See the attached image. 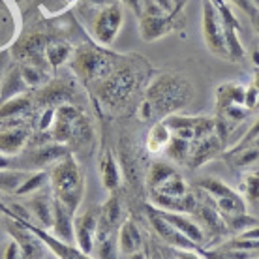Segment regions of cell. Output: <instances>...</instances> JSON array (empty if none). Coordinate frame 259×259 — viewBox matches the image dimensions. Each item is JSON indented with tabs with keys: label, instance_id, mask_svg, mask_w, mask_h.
<instances>
[{
	"label": "cell",
	"instance_id": "obj_1",
	"mask_svg": "<svg viewBox=\"0 0 259 259\" xmlns=\"http://www.w3.org/2000/svg\"><path fill=\"white\" fill-rule=\"evenodd\" d=\"M194 98V87L181 73H162L147 87L139 105L141 120H160L186 107Z\"/></svg>",
	"mask_w": 259,
	"mask_h": 259
},
{
	"label": "cell",
	"instance_id": "obj_2",
	"mask_svg": "<svg viewBox=\"0 0 259 259\" xmlns=\"http://www.w3.org/2000/svg\"><path fill=\"white\" fill-rule=\"evenodd\" d=\"M49 171V188L53 197L62 203L70 212L77 214L84 195V175L73 152L64 154L53 163Z\"/></svg>",
	"mask_w": 259,
	"mask_h": 259
},
{
	"label": "cell",
	"instance_id": "obj_3",
	"mask_svg": "<svg viewBox=\"0 0 259 259\" xmlns=\"http://www.w3.org/2000/svg\"><path fill=\"white\" fill-rule=\"evenodd\" d=\"M51 139L60 145H66L73 154L77 150L87 152L94 143V128L77 105L62 104L57 107L55 113Z\"/></svg>",
	"mask_w": 259,
	"mask_h": 259
},
{
	"label": "cell",
	"instance_id": "obj_4",
	"mask_svg": "<svg viewBox=\"0 0 259 259\" xmlns=\"http://www.w3.org/2000/svg\"><path fill=\"white\" fill-rule=\"evenodd\" d=\"M137 73L128 64L115 66L107 77L98 83L100 102L113 111H120L130 104L137 89Z\"/></svg>",
	"mask_w": 259,
	"mask_h": 259
},
{
	"label": "cell",
	"instance_id": "obj_5",
	"mask_svg": "<svg viewBox=\"0 0 259 259\" xmlns=\"http://www.w3.org/2000/svg\"><path fill=\"white\" fill-rule=\"evenodd\" d=\"M70 60L75 75L84 83H100L115 68V62L109 59V55H105L100 46L92 44H81L71 53Z\"/></svg>",
	"mask_w": 259,
	"mask_h": 259
},
{
	"label": "cell",
	"instance_id": "obj_6",
	"mask_svg": "<svg viewBox=\"0 0 259 259\" xmlns=\"http://www.w3.org/2000/svg\"><path fill=\"white\" fill-rule=\"evenodd\" d=\"M197 190H201L207 195L208 199L214 203V207L218 208V212L222 214V218H231L235 214L248 212V203L244 197L233 190L231 186H227L226 182L214 177H203L197 181Z\"/></svg>",
	"mask_w": 259,
	"mask_h": 259
},
{
	"label": "cell",
	"instance_id": "obj_7",
	"mask_svg": "<svg viewBox=\"0 0 259 259\" xmlns=\"http://www.w3.org/2000/svg\"><path fill=\"white\" fill-rule=\"evenodd\" d=\"M32 117L0 118V154L17 156L26 149L32 137Z\"/></svg>",
	"mask_w": 259,
	"mask_h": 259
},
{
	"label": "cell",
	"instance_id": "obj_8",
	"mask_svg": "<svg viewBox=\"0 0 259 259\" xmlns=\"http://www.w3.org/2000/svg\"><path fill=\"white\" fill-rule=\"evenodd\" d=\"M124 25V8L118 2H113L109 6L100 8L96 17L92 19L91 34L94 41L100 47H111L115 44L117 36L120 34V28Z\"/></svg>",
	"mask_w": 259,
	"mask_h": 259
},
{
	"label": "cell",
	"instance_id": "obj_9",
	"mask_svg": "<svg viewBox=\"0 0 259 259\" xmlns=\"http://www.w3.org/2000/svg\"><path fill=\"white\" fill-rule=\"evenodd\" d=\"M201 30L205 46L214 57L222 60H229V53L226 47V36H224V26L218 10L210 4L208 0H203V19H201Z\"/></svg>",
	"mask_w": 259,
	"mask_h": 259
},
{
	"label": "cell",
	"instance_id": "obj_10",
	"mask_svg": "<svg viewBox=\"0 0 259 259\" xmlns=\"http://www.w3.org/2000/svg\"><path fill=\"white\" fill-rule=\"evenodd\" d=\"M6 229L10 237L17 242L23 259H46L49 250L44 244V240L26 226L25 220H19V218L12 216V220L6 222Z\"/></svg>",
	"mask_w": 259,
	"mask_h": 259
},
{
	"label": "cell",
	"instance_id": "obj_11",
	"mask_svg": "<svg viewBox=\"0 0 259 259\" xmlns=\"http://www.w3.org/2000/svg\"><path fill=\"white\" fill-rule=\"evenodd\" d=\"M23 152H25L23 165H26V169L38 171V169L51 167L57 160H60L62 156L71 152V150L66 145H60L57 141H47L39 143V145H26V149Z\"/></svg>",
	"mask_w": 259,
	"mask_h": 259
},
{
	"label": "cell",
	"instance_id": "obj_12",
	"mask_svg": "<svg viewBox=\"0 0 259 259\" xmlns=\"http://www.w3.org/2000/svg\"><path fill=\"white\" fill-rule=\"evenodd\" d=\"M73 84L64 79H49L46 84L36 89V94H32L34 107L46 109V107H59L62 104H71L73 100Z\"/></svg>",
	"mask_w": 259,
	"mask_h": 259
},
{
	"label": "cell",
	"instance_id": "obj_13",
	"mask_svg": "<svg viewBox=\"0 0 259 259\" xmlns=\"http://www.w3.org/2000/svg\"><path fill=\"white\" fill-rule=\"evenodd\" d=\"M98 218H100V207H89L84 212L75 214L73 218V237H75V246L81 252L92 255L94 252V242L98 233Z\"/></svg>",
	"mask_w": 259,
	"mask_h": 259
},
{
	"label": "cell",
	"instance_id": "obj_14",
	"mask_svg": "<svg viewBox=\"0 0 259 259\" xmlns=\"http://www.w3.org/2000/svg\"><path fill=\"white\" fill-rule=\"evenodd\" d=\"M145 208H147V218H149V224L152 226L154 233L158 235L169 248H182V250H197V252H205L203 248L194 244L186 235H182L177 227H173L169 222L163 220L162 216L154 210L152 205H147Z\"/></svg>",
	"mask_w": 259,
	"mask_h": 259
},
{
	"label": "cell",
	"instance_id": "obj_15",
	"mask_svg": "<svg viewBox=\"0 0 259 259\" xmlns=\"http://www.w3.org/2000/svg\"><path fill=\"white\" fill-rule=\"evenodd\" d=\"M182 25L181 15H154V13H141L139 15V34L145 41H156V39L167 36L171 30H177Z\"/></svg>",
	"mask_w": 259,
	"mask_h": 259
},
{
	"label": "cell",
	"instance_id": "obj_16",
	"mask_svg": "<svg viewBox=\"0 0 259 259\" xmlns=\"http://www.w3.org/2000/svg\"><path fill=\"white\" fill-rule=\"evenodd\" d=\"M224 149L226 147H224V143H222V139L218 137L216 132L208 134V136L197 137V139H194V141L190 143V156L186 165L190 169L201 167L203 163L214 160L216 156H222Z\"/></svg>",
	"mask_w": 259,
	"mask_h": 259
},
{
	"label": "cell",
	"instance_id": "obj_17",
	"mask_svg": "<svg viewBox=\"0 0 259 259\" xmlns=\"http://www.w3.org/2000/svg\"><path fill=\"white\" fill-rule=\"evenodd\" d=\"M154 210L162 216L163 220L169 222L173 227H177L182 235H186L194 244H197L199 248L205 250V246H207V235H205L203 227L195 222V218L192 214L171 212V210H163V208H156V207H154Z\"/></svg>",
	"mask_w": 259,
	"mask_h": 259
},
{
	"label": "cell",
	"instance_id": "obj_18",
	"mask_svg": "<svg viewBox=\"0 0 259 259\" xmlns=\"http://www.w3.org/2000/svg\"><path fill=\"white\" fill-rule=\"evenodd\" d=\"M25 224L32 229L34 233L38 235L39 239L44 240V244L47 246V250H49V252H51L57 259H94L92 255H89V253L81 252L75 244H68V242L59 240L55 235L49 233V231L44 229V227L34 226L32 222H28V220H25Z\"/></svg>",
	"mask_w": 259,
	"mask_h": 259
},
{
	"label": "cell",
	"instance_id": "obj_19",
	"mask_svg": "<svg viewBox=\"0 0 259 259\" xmlns=\"http://www.w3.org/2000/svg\"><path fill=\"white\" fill-rule=\"evenodd\" d=\"M26 208H28V212L36 218L39 227H44L47 231L51 229L53 212H55V197H53V194H51L49 184H47L46 188L39 190V192L32 194V197L26 203Z\"/></svg>",
	"mask_w": 259,
	"mask_h": 259
},
{
	"label": "cell",
	"instance_id": "obj_20",
	"mask_svg": "<svg viewBox=\"0 0 259 259\" xmlns=\"http://www.w3.org/2000/svg\"><path fill=\"white\" fill-rule=\"evenodd\" d=\"M118 150H120L118 163H120L122 177H126V181H128L134 188L145 186V181H141V167H139V156H137V152H136V147H134L128 139L122 137L120 143H118Z\"/></svg>",
	"mask_w": 259,
	"mask_h": 259
},
{
	"label": "cell",
	"instance_id": "obj_21",
	"mask_svg": "<svg viewBox=\"0 0 259 259\" xmlns=\"http://www.w3.org/2000/svg\"><path fill=\"white\" fill-rule=\"evenodd\" d=\"M145 248V237H143L141 229L136 224L134 218L126 216V220L122 222V226L118 229V252H120V259H126L132 253L139 252Z\"/></svg>",
	"mask_w": 259,
	"mask_h": 259
},
{
	"label": "cell",
	"instance_id": "obj_22",
	"mask_svg": "<svg viewBox=\"0 0 259 259\" xmlns=\"http://www.w3.org/2000/svg\"><path fill=\"white\" fill-rule=\"evenodd\" d=\"M100 179L104 188L109 194L118 192L120 184H122V171H120V163H118L117 156L113 154L109 149H105L100 156Z\"/></svg>",
	"mask_w": 259,
	"mask_h": 259
},
{
	"label": "cell",
	"instance_id": "obj_23",
	"mask_svg": "<svg viewBox=\"0 0 259 259\" xmlns=\"http://www.w3.org/2000/svg\"><path fill=\"white\" fill-rule=\"evenodd\" d=\"M73 218H75V214L70 212L62 203H59V201L55 199L51 233L59 240H62V242L75 244V237H73Z\"/></svg>",
	"mask_w": 259,
	"mask_h": 259
},
{
	"label": "cell",
	"instance_id": "obj_24",
	"mask_svg": "<svg viewBox=\"0 0 259 259\" xmlns=\"http://www.w3.org/2000/svg\"><path fill=\"white\" fill-rule=\"evenodd\" d=\"M235 105H244V87L239 83H222L216 89V109L224 111Z\"/></svg>",
	"mask_w": 259,
	"mask_h": 259
},
{
	"label": "cell",
	"instance_id": "obj_25",
	"mask_svg": "<svg viewBox=\"0 0 259 259\" xmlns=\"http://www.w3.org/2000/svg\"><path fill=\"white\" fill-rule=\"evenodd\" d=\"M30 91L28 84L25 83V79L21 75L19 68H12L10 71L4 73V79H2V84H0V104L8 102L10 98H15L19 94H26Z\"/></svg>",
	"mask_w": 259,
	"mask_h": 259
},
{
	"label": "cell",
	"instance_id": "obj_26",
	"mask_svg": "<svg viewBox=\"0 0 259 259\" xmlns=\"http://www.w3.org/2000/svg\"><path fill=\"white\" fill-rule=\"evenodd\" d=\"M169 139H171V130L167 128V124L163 120H158L147 134L145 149L149 150L150 154H162L167 147Z\"/></svg>",
	"mask_w": 259,
	"mask_h": 259
},
{
	"label": "cell",
	"instance_id": "obj_27",
	"mask_svg": "<svg viewBox=\"0 0 259 259\" xmlns=\"http://www.w3.org/2000/svg\"><path fill=\"white\" fill-rule=\"evenodd\" d=\"M179 171V169L173 165V163L167 162H152L147 169V175H145V186H147V192L150 190H156L160 184L167 181L169 177H173Z\"/></svg>",
	"mask_w": 259,
	"mask_h": 259
},
{
	"label": "cell",
	"instance_id": "obj_28",
	"mask_svg": "<svg viewBox=\"0 0 259 259\" xmlns=\"http://www.w3.org/2000/svg\"><path fill=\"white\" fill-rule=\"evenodd\" d=\"M71 46L68 41H59V39H51L46 47V62L49 68H60L71 59Z\"/></svg>",
	"mask_w": 259,
	"mask_h": 259
},
{
	"label": "cell",
	"instance_id": "obj_29",
	"mask_svg": "<svg viewBox=\"0 0 259 259\" xmlns=\"http://www.w3.org/2000/svg\"><path fill=\"white\" fill-rule=\"evenodd\" d=\"M47 184H49V171L47 169H38V171H30L26 179L21 182V186L15 192L13 195H32L36 192H39L41 188H46Z\"/></svg>",
	"mask_w": 259,
	"mask_h": 259
},
{
	"label": "cell",
	"instance_id": "obj_30",
	"mask_svg": "<svg viewBox=\"0 0 259 259\" xmlns=\"http://www.w3.org/2000/svg\"><path fill=\"white\" fill-rule=\"evenodd\" d=\"M239 194L248 205H259V169H246L240 179Z\"/></svg>",
	"mask_w": 259,
	"mask_h": 259
},
{
	"label": "cell",
	"instance_id": "obj_31",
	"mask_svg": "<svg viewBox=\"0 0 259 259\" xmlns=\"http://www.w3.org/2000/svg\"><path fill=\"white\" fill-rule=\"evenodd\" d=\"M190 186L186 184L184 177L177 171L173 177H169L167 181L160 184L156 190H150L149 195H167V197H179V195H186L190 192Z\"/></svg>",
	"mask_w": 259,
	"mask_h": 259
},
{
	"label": "cell",
	"instance_id": "obj_32",
	"mask_svg": "<svg viewBox=\"0 0 259 259\" xmlns=\"http://www.w3.org/2000/svg\"><path fill=\"white\" fill-rule=\"evenodd\" d=\"M163 154L167 156L173 163H182L184 165V163L188 162V156H190V141H184L181 137L171 136L167 147L163 150Z\"/></svg>",
	"mask_w": 259,
	"mask_h": 259
},
{
	"label": "cell",
	"instance_id": "obj_33",
	"mask_svg": "<svg viewBox=\"0 0 259 259\" xmlns=\"http://www.w3.org/2000/svg\"><path fill=\"white\" fill-rule=\"evenodd\" d=\"M226 162L231 163V165L237 169H250V167H253V165H259V149L253 147V145H250V147H246L244 150H240L237 154L226 158Z\"/></svg>",
	"mask_w": 259,
	"mask_h": 259
},
{
	"label": "cell",
	"instance_id": "obj_34",
	"mask_svg": "<svg viewBox=\"0 0 259 259\" xmlns=\"http://www.w3.org/2000/svg\"><path fill=\"white\" fill-rule=\"evenodd\" d=\"M21 75L25 79V83L28 84V89H38L41 84H46L49 81V75H47V70L44 66H36V64H21L19 66Z\"/></svg>",
	"mask_w": 259,
	"mask_h": 259
},
{
	"label": "cell",
	"instance_id": "obj_35",
	"mask_svg": "<svg viewBox=\"0 0 259 259\" xmlns=\"http://www.w3.org/2000/svg\"><path fill=\"white\" fill-rule=\"evenodd\" d=\"M28 173L30 171H23V169H0V190L13 194L21 186V182L26 179Z\"/></svg>",
	"mask_w": 259,
	"mask_h": 259
},
{
	"label": "cell",
	"instance_id": "obj_36",
	"mask_svg": "<svg viewBox=\"0 0 259 259\" xmlns=\"http://www.w3.org/2000/svg\"><path fill=\"white\" fill-rule=\"evenodd\" d=\"M257 137H259V118H257V120H253V124L250 126V130H248L244 136L240 137L239 141L235 143L231 149H227V150H224V152H222L224 160H226V158H229V156L237 154V152H240V150H244L246 147H250V145H252Z\"/></svg>",
	"mask_w": 259,
	"mask_h": 259
},
{
	"label": "cell",
	"instance_id": "obj_37",
	"mask_svg": "<svg viewBox=\"0 0 259 259\" xmlns=\"http://www.w3.org/2000/svg\"><path fill=\"white\" fill-rule=\"evenodd\" d=\"M229 2L235 4L240 12L246 13L248 19H250V23H252V26H253V30L259 34V8H257V4H255L253 0H229Z\"/></svg>",
	"mask_w": 259,
	"mask_h": 259
},
{
	"label": "cell",
	"instance_id": "obj_38",
	"mask_svg": "<svg viewBox=\"0 0 259 259\" xmlns=\"http://www.w3.org/2000/svg\"><path fill=\"white\" fill-rule=\"evenodd\" d=\"M0 259H23L19 246L13 239H10L6 244L0 246Z\"/></svg>",
	"mask_w": 259,
	"mask_h": 259
},
{
	"label": "cell",
	"instance_id": "obj_39",
	"mask_svg": "<svg viewBox=\"0 0 259 259\" xmlns=\"http://www.w3.org/2000/svg\"><path fill=\"white\" fill-rule=\"evenodd\" d=\"M257 100H259V91L250 83L244 89V105H246V109H255L257 107Z\"/></svg>",
	"mask_w": 259,
	"mask_h": 259
},
{
	"label": "cell",
	"instance_id": "obj_40",
	"mask_svg": "<svg viewBox=\"0 0 259 259\" xmlns=\"http://www.w3.org/2000/svg\"><path fill=\"white\" fill-rule=\"evenodd\" d=\"M175 259H203V252L197 250H182V248H169Z\"/></svg>",
	"mask_w": 259,
	"mask_h": 259
},
{
	"label": "cell",
	"instance_id": "obj_41",
	"mask_svg": "<svg viewBox=\"0 0 259 259\" xmlns=\"http://www.w3.org/2000/svg\"><path fill=\"white\" fill-rule=\"evenodd\" d=\"M117 2L118 4H122V6H126L128 10H132L137 17L143 13V0H117Z\"/></svg>",
	"mask_w": 259,
	"mask_h": 259
},
{
	"label": "cell",
	"instance_id": "obj_42",
	"mask_svg": "<svg viewBox=\"0 0 259 259\" xmlns=\"http://www.w3.org/2000/svg\"><path fill=\"white\" fill-rule=\"evenodd\" d=\"M15 167V160L12 156H4L0 154V169H13Z\"/></svg>",
	"mask_w": 259,
	"mask_h": 259
},
{
	"label": "cell",
	"instance_id": "obj_43",
	"mask_svg": "<svg viewBox=\"0 0 259 259\" xmlns=\"http://www.w3.org/2000/svg\"><path fill=\"white\" fill-rule=\"evenodd\" d=\"M87 4H91V6H100V8H104V6H109V4H113L115 0H84Z\"/></svg>",
	"mask_w": 259,
	"mask_h": 259
},
{
	"label": "cell",
	"instance_id": "obj_44",
	"mask_svg": "<svg viewBox=\"0 0 259 259\" xmlns=\"http://www.w3.org/2000/svg\"><path fill=\"white\" fill-rule=\"evenodd\" d=\"M4 73H6V55H4V53H0V84H2Z\"/></svg>",
	"mask_w": 259,
	"mask_h": 259
},
{
	"label": "cell",
	"instance_id": "obj_45",
	"mask_svg": "<svg viewBox=\"0 0 259 259\" xmlns=\"http://www.w3.org/2000/svg\"><path fill=\"white\" fill-rule=\"evenodd\" d=\"M126 259H149V255H147V252H145V250H139V252L128 255Z\"/></svg>",
	"mask_w": 259,
	"mask_h": 259
},
{
	"label": "cell",
	"instance_id": "obj_46",
	"mask_svg": "<svg viewBox=\"0 0 259 259\" xmlns=\"http://www.w3.org/2000/svg\"><path fill=\"white\" fill-rule=\"evenodd\" d=\"M252 62H253V66H255V68H259V47H255V49H253V53H252Z\"/></svg>",
	"mask_w": 259,
	"mask_h": 259
},
{
	"label": "cell",
	"instance_id": "obj_47",
	"mask_svg": "<svg viewBox=\"0 0 259 259\" xmlns=\"http://www.w3.org/2000/svg\"><path fill=\"white\" fill-rule=\"evenodd\" d=\"M252 84H253V87H255V89H257V91H259V68H257V70H255V73H253Z\"/></svg>",
	"mask_w": 259,
	"mask_h": 259
},
{
	"label": "cell",
	"instance_id": "obj_48",
	"mask_svg": "<svg viewBox=\"0 0 259 259\" xmlns=\"http://www.w3.org/2000/svg\"><path fill=\"white\" fill-rule=\"evenodd\" d=\"M210 4H214V8H220V6H224L227 0H208Z\"/></svg>",
	"mask_w": 259,
	"mask_h": 259
},
{
	"label": "cell",
	"instance_id": "obj_49",
	"mask_svg": "<svg viewBox=\"0 0 259 259\" xmlns=\"http://www.w3.org/2000/svg\"><path fill=\"white\" fill-rule=\"evenodd\" d=\"M253 2H255V4H257V8H259V0H253Z\"/></svg>",
	"mask_w": 259,
	"mask_h": 259
},
{
	"label": "cell",
	"instance_id": "obj_50",
	"mask_svg": "<svg viewBox=\"0 0 259 259\" xmlns=\"http://www.w3.org/2000/svg\"><path fill=\"white\" fill-rule=\"evenodd\" d=\"M257 107H259V100H257Z\"/></svg>",
	"mask_w": 259,
	"mask_h": 259
},
{
	"label": "cell",
	"instance_id": "obj_51",
	"mask_svg": "<svg viewBox=\"0 0 259 259\" xmlns=\"http://www.w3.org/2000/svg\"><path fill=\"white\" fill-rule=\"evenodd\" d=\"M175 2H177V0H175Z\"/></svg>",
	"mask_w": 259,
	"mask_h": 259
},
{
	"label": "cell",
	"instance_id": "obj_52",
	"mask_svg": "<svg viewBox=\"0 0 259 259\" xmlns=\"http://www.w3.org/2000/svg\"><path fill=\"white\" fill-rule=\"evenodd\" d=\"M257 259H259V257H257Z\"/></svg>",
	"mask_w": 259,
	"mask_h": 259
}]
</instances>
